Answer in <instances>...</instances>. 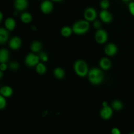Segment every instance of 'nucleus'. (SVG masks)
I'll use <instances>...</instances> for the list:
<instances>
[{"label": "nucleus", "mask_w": 134, "mask_h": 134, "mask_svg": "<svg viewBox=\"0 0 134 134\" xmlns=\"http://www.w3.org/2000/svg\"><path fill=\"white\" fill-rule=\"evenodd\" d=\"M88 77L89 81L92 84L95 85H98L102 83L104 79L103 73L101 69H98V68H93V69H90L88 74Z\"/></svg>", "instance_id": "obj_1"}, {"label": "nucleus", "mask_w": 134, "mask_h": 134, "mask_svg": "<svg viewBox=\"0 0 134 134\" xmlns=\"http://www.w3.org/2000/svg\"><path fill=\"white\" fill-rule=\"evenodd\" d=\"M90 28V24L86 20L77 21L73 24L72 29L74 34L77 35H82L87 32Z\"/></svg>", "instance_id": "obj_2"}, {"label": "nucleus", "mask_w": 134, "mask_h": 134, "mask_svg": "<svg viewBox=\"0 0 134 134\" xmlns=\"http://www.w3.org/2000/svg\"><path fill=\"white\" fill-rule=\"evenodd\" d=\"M74 70L76 74L80 77H85L88 74V67L86 62L78 60L74 64Z\"/></svg>", "instance_id": "obj_3"}, {"label": "nucleus", "mask_w": 134, "mask_h": 134, "mask_svg": "<svg viewBox=\"0 0 134 134\" xmlns=\"http://www.w3.org/2000/svg\"><path fill=\"white\" fill-rule=\"evenodd\" d=\"M40 58L34 53H30L25 58V64L28 67H35L39 63Z\"/></svg>", "instance_id": "obj_4"}, {"label": "nucleus", "mask_w": 134, "mask_h": 134, "mask_svg": "<svg viewBox=\"0 0 134 134\" xmlns=\"http://www.w3.org/2000/svg\"><path fill=\"white\" fill-rule=\"evenodd\" d=\"M108 39V35L107 32L104 30L98 29L95 34V39L99 44H103L105 43Z\"/></svg>", "instance_id": "obj_5"}, {"label": "nucleus", "mask_w": 134, "mask_h": 134, "mask_svg": "<svg viewBox=\"0 0 134 134\" xmlns=\"http://www.w3.org/2000/svg\"><path fill=\"white\" fill-rule=\"evenodd\" d=\"M84 17L85 19L88 22H93L97 17L96 10L93 7L87 8L84 12Z\"/></svg>", "instance_id": "obj_6"}, {"label": "nucleus", "mask_w": 134, "mask_h": 134, "mask_svg": "<svg viewBox=\"0 0 134 134\" xmlns=\"http://www.w3.org/2000/svg\"><path fill=\"white\" fill-rule=\"evenodd\" d=\"M54 8L53 3L50 0H45L43 1L40 5V9L44 14H49L52 11Z\"/></svg>", "instance_id": "obj_7"}, {"label": "nucleus", "mask_w": 134, "mask_h": 134, "mask_svg": "<svg viewBox=\"0 0 134 134\" xmlns=\"http://www.w3.org/2000/svg\"><path fill=\"white\" fill-rule=\"evenodd\" d=\"M113 109L111 107L107 106H103V108L100 111V116L103 120H109L112 117Z\"/></svg>", "instance_id": "obj_8"}, {"label": "nucleus", "mask_w": 134, "mask_h": 134, "mask_svg": "<svg viewBox=\"0 0 134 134\" xmlns=\"http://www.w3.org/2000/svg\"><path fill=\"white\" fill-rule=\"evenodd\" d=\"M28 6L27 0H14V9L18 11H23Z\"/></svg>", "instance_id": "obj_9"}, {"label": "nucleus", "mask_w": 134, "mask_h": 134, "mask_svg": "<svg viewBox=\"0 0 134 134\" xmlns=\"http://www.w3.org/2000/svg\"><path fill=\"white\" fill-rule=\"evenodd\" d=\"M22 45V40L18 37H13L9 41V47L12 50H18Z\"/></svg>", "instance_id": "obj_10"}, {"label": "nucleus", "mask_w": 134, "mask_h": 134, "mask_svg": "<svg viewBox=\"0 0 134 134\" xmlns=\"http://www.w3.org/2000/svg\"><path fill=\"white\" fill-rule=\"evenodd\" d=\"M118 51L117 47L113 43H109L105 47L104 52L106 55L109 56H113L116 54Z\"/></svg>", "instance_id": "obj_11"}, {"label": "nucleus", "mask_w": 134, "mask_h": 134, "mask_svg": "<svg viewBox=\"0 0 134 134\" xmlns=\"http://www.w3.org/2000/svg\"><path fill=\"white\" fill-rule=\"evenodd\" d=\"M99 17H100V19L106 24L110 23L113 20L112 14H111V13H109L107 10H104V9H102V11L100 12Z\"/></svg>", "instance_id": "obj_12"}, {"label": "nucleus", "mask_w": 134, "mask_h": 134, "mask_svg": "<svg viewBox=\"0 0 134 134\" xmlns=\"http://www.w3.org/2000/svg\"><path fill=\"white\" fill-rule=\"evenodd\" d=\"M99 66H100L101 69L103 70L107 71L111 68V62L107 58H102L100 60H99Z\"/></svg>", "instance_id": "obj_13"}, {"label": "nucleus", "mask_w": 134, "mask_h": 134, "mask_svg": "<svg viewBox=\"0 0 134 134\" xmlns=\"http://www.w3.org/2000/svg\"><path fill=\"white\" fill-rule=\"evenodd\" d=\"M13 89L10 86H3L0 90V94L5 98H9L13 95Z\"/></svg>", "instance_id": "obj_14"}, {"label": "nucleus", "mask_w": 134, "mask_h": 134, "mask_svg": "<svg viewBox=\"0 0 134 134\" xmlns=\"http://www.w3.org/2000/svg\"><path fill=\"white\" fill-rule=\"evenodd\" d=\"M9 32L7 29L3 28V27L0 29V43L1 44H4L5 42L7 41L9 39Z\"/></svg>", "instance_id": "obj_15"}, {"label": "nucleus", "mask_w": 134, "mask_h": 134, "mask_svg": "<svg viewBox=\"0 0 134 134\" xmlns=\"http://www.w3.org/2000/svg\"><path fill=\"white\" fill-rule=\"evenodd\" d=\"M5 28L9 31H13L16 27V22L13 18H8L5 21Z\"/></svg>", "instance_id": "obj_16"}, {"label": "nucleus", "mask_w": 134, "mask_h": 134, "mask_svg": "<svg viewBox=\"0 0 134 134\" xmlns=\"http://www.w3.org/2000/svg\"><path fill=\"white\" fill-rule=\"evenodd\" d=\"M42 45L41 43L38 41H34L31 44V46H30V49L34 53H36V52H39V51L41 50Z\"/></svg>", "instance_id": "obj_17"}, {"label": "nucleus", "mask_w": 134, "mask_h": 134, "mask_svg": "<svg viewBox=\"0 0 134 134\" xmlns=\"http://www.w3.org/2000/svg\"><path fill=\"white\" fill-rule=\"evenodd\" d=\"M9 52L7 49H1L0 51V63H6L9 60Z\"/></svg>", "instance_id": "obj_18"}, {"label": "nucleus", "mask_w": 134, "mask_h": 134, "mask_svg": "<svg viewBox=\"0 0 134 134\" xmlns=\"http://www.w3.org/2000/svg\"><path fill=\"white\" fill-rule=\"evenodd\" d=\"M20 20L23 23L29 24L32 21V16L30 13L25 12L21 14Z\"/></svg>", "instance_id": "obj_19"}, {"label": "nucleus", "mask_w": 134, "mask_h": 134, "mask_svg": "<svg viewBox=\"0 0 134 134\" xmlns=\"http://www.w3.org/2000/svg\"><path fill=\"white\" fill-rule=\"evenodd\" d=\"M54 75L58 79H62L65 77V71L60 68H56L54 70Z\"/></svg>", "instance_id": "obj_20"}, {"label": "nucleus", "mask_w": 134, "mask_h": 134, "mask_svg": "<svg viewBox=\"0 0 134 134\" xmlns=\"http://www.w3.org/2000/svg\"><path fill=\"white\" fill-rule=\"evenodd\" d=\"M73 32V29L68 26H64L61 29V35L65 37H68L71 36Z\"/></svg>", "instance_id": "obj_21"}, {"label": "nucleus", "mask_w": 134, "mask_h": 134, "mask_svg": "<svg viewBox=\"0 0 134 134\" xmlns=\"http://www.w3.org/2000/svg\"><path fill=\"white\" fill-rule=\"evenodd\" d=\"M35 69H36L37 73L40 75H43L47 72V67L43 63L39 62L35 66Z\"/></svg>", "instance_id": "obj_22"}, {"label": "nucleus", "mask_w": 134, "mask_h": 134, "mask_svg": "<svg viewBox=\"0 0 134 134\" xmlns=\"http://www.w3.org/2000/svg\"><path fill=\"white\" fill-rule=\"evenodd\" d=\"M111 106H112V108H113L116 111H120V110H121L123 108L122 103L119 100L113 101L112 102Z\"/></svg>", "instance_id": "obj_23"}, {"label": "nucleus", "mask_w": 134, "mask_h": 134, "mask_svg": "<svg viewBox=\"0 0 134 134\" xmlns=\"http://www.w3.org/2000/svg\"><path fill=\"white\" fill-rule=\"evenodd\" d=\"M110 6V3L108 0H102L100 2V7L102 9L107 10Z\"/></svg>", "instance_id": "obj_24"}, {"label": "nucleus", "mask_w": 134, "mask_h": 134, "mask_svg": "<svg viewBox=\"0 0 134 134\" xmlns=\"http://www.w3.org/2000/svg\"><path fill=\"white\" fill-rule=\"evenodd\" d=\"M6 98L3 97V96L0 95V109H4L6 107L7 105V101Z\"/></svg>", "instance_id": "obj_25"}, {"label": "nucleus", "mask_w": 134, "mask_h": 134, "mask_svg": "<svg viewBox=\"0 0 134 134\" xmlns=\"http://www.w3.org/2000/svg\"><path fill=\"white\" fill-rule=\"evenodd\" d=\"M39 58H40V60H42L44 62H46L48 61V55L45 53V52H41V53L39 54Z\"/></svg>", "instance_id": "obj_26"}, {"label": "nucleus", "mask_w": 134, "mask_h": 134, "mask_svg": "<svg viewBox=\"0 0 134 134\" xmlns=\"http://www.w3.org/2000/svg\"><path fill=\"white\" fill-rule=\"evenodd\" d=\"M19 68V65L17 62H11L9 64V68L12 70H16Z\"/></svg>", "instance_id": "obj_27"}, {"label": "nucleus", "mask_w": 134, "mask_h": 134, "mask_svg": "<svg viewBox=\"0 0 134 134\" xmlns=\"http://www.w3.org/2000/svg\"><path fill=\"white\" fill-rule=\"evenodd\" d=\"M128 9L131 14L134 16V2H130L128 4Z\"/></svg>", "instance_id": "obj_28"}, {"label": "nucleus", "mask_w": 134, "mask_h": 134, "mask_svg": "<svg viewBox=\"0 0 134 134\" xmlns=\"http://www.w3.org/2000/svg\"><path fill=\"white\" fill-rule=\"evenodd\" d=\"M93 26L95 27L96 29L98 30V29H100L101 27V22L99 20H94V24H93Z\"/></svg>", "instance_id": "obj_29"}, {"label": "nucleus", "mask_w": 134, "mask_h": 134, "mask_svg": "<svg viewBox=\"0 0 134 134\" xmlns=\"http://www.w3.org/2000/svg\"><path fill=\"white\" fill-rule=\"evenodd\" d=\"M7 69V65L6 63H1L0 65V70L2 71H5Z\"/></svg>", "instance_id": "obj_30"}, {"label": "nucleus", "mask_w": 134, "mask_h": 134, "mask_svg": "<svg viewBox=\"0 0 134 134\" xmlns=\"http://www.w3.org/2000/svg\"><path fill=\"white\" fill-rule=\"evenodd\" d=\"M111 133L113 134H120V131L119 130V128H113L112 130H111Z\"/></svg>", "instance_id": "obj_31"}, {"label": "nucleus", "mask_w": 134, "mask_h": 134, "mask_svg": "<svg viewBox=\"0 0 134 134\" xmlns=\"http://www.w3.org/2000/svg\"><path fill=\"white\" fill-rule=\"evenodd\" d=\"M0 78L1 79L3 78V71H0Z\"/></svg>", "instance_id": "obj_32"}, {"label": "nucleus", "mask_w": 134, "mask_h": 134, "mask_svg": "<svg viewBox=\"0 0 134 134\" xmlns=\"http://www.w3.org/2000/svg\"><path fill=\"white\" fill-rule=\"evenodd\" d=\"M51 1H54V2H60V1H62V0H51Z\"/></svg>", "instance_id": "obj_33"}, {"label": "nucleus", "mask_w": 134, "mask_h": 134, "mask_svg": "<svg viewBox=\"0 0 134 134\" xmlns=\"http://www.w3.org/2000/svg\"><path fill=\"white\" fill-rule=\"evenodd\" d=\"M0 16H1V18H0V21H1L3 20V14L2 13H0Z\"/></svg>", "instance_id": "obj_34"}, {"label": "nucleus", "mask_w": 134, "mask_h": 134, "mask_svg": "<svg viewBox=\"0 0 134 134\" xmlns=\"http://www.w3.org/2000/svg\"><path fill=\"white\" fill-rule=\"evenodd\" d=\"M122 1H124V2H129V1H130L131 0H122Z\"/></svg>", "instance_id": "obj_35"}]
</instances>
